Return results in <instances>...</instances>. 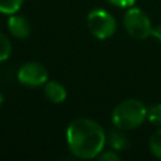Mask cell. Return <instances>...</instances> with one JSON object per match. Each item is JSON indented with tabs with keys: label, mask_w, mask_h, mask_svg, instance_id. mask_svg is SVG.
I'll return each instance as SVG.
<instances>
[{
	"label": "cell",
	"mask_w": 161,
	"mask_h": 161,
	"mask_svg": "<svg viewBox=\"0 0 161 161\" xmlns=\"http://www.w3.org/2000/svg\"><path fill=\"white\" fill-rule=\"evenodd\" d=\"M11 54V43L10 40L0 33V63L6 60Z\"/></svg>",
	"instance_id": "obj_11"
},
{
	"label": "cell",
	"mask_w": 161,
	"mask_h": 161,
	"mask_svg": "<svg viewBox=\"0 0 161 161\" xmlns=\"http://www.w3.org/2000/svg\"><path fill=\"white\" fill-rule=\"evenodd\" d=\"M99 160H102V161H119L121 157L114 151H107V152L99 153Z\"/></svg>",
	"instance_id": "obj_14"
},
{
	"label": "cell",
	"mask_w": 161,
	"mask_h": 161,
	"mask_svg": "<svg viewBox=\"0 0 161 161\" xmlns=\"http://www.w3.org/2000/svg\"><path fill=\"white\" fill-rule=\"evenodd\" d=\"M147 117L146 106L138 99H126L118 103L112 112V122L122 131L133 130L143 123Z\"/></svg>",
	"instance_id": "obj_2"
},
{
	"label": "cell",
	"mask_w": 161,
	"mask_h": 161,
	"mask_svg": "<svg viewBox=\"0 0 161 161\" xmlns=\"http://www.w3.org/2000/svg\"><path fill=\"white\" fill-rule=\"evenodd\" d=\"M108 3L112 6L121 8V9H130L135 5L136 0H108Z\"/></svg>",
	"instance_id": "obj_13"
},
{
	"label": "cell",
	"mask_w": 161,
	"mask_h": 161,
	"mask_svg": "<svg viewBox=\"0 0 161 161\" xmlns=\"http://www.w3.org/2000/svg\"><path fill=\"white\" fill-rule=\"evenodd\" d=\"M8 29L10 34L16 39H25L30 35L31 28L26 18L13 14L8 20Z\"/></svg>",
	"instance_id": "obj_6"
},
{
	"label": "cell",
	"mask_w": 161,
	"mask_h": 161,
	"mask_svg": "<svg viewBox=\"0 0 161 161\" xmlns=\"http://www.w3.org/2000/svg\"><path fill=\"white\" fill-rule=\"evenodd\" d=\"M3 102H4V97H3V94H1V92H0V107L3 106Z\"/></svg>",
	"instance_id": "obj_16"
},
{
	"label": "cell",
	"mask_w": 161,
	"mask_h": 161,
	"mask_svg": "<svg viewBox=\"0 0 161 161\" xmlns=\"http://www.w3.org/2000/svg\"><path fill=\"white\" fill-rule=\"evenodd\" d=\"M44 94L45 97L53 102V103H63L67 98V89L65 87L57 82V80H49L44 84Z\"/></svg>",
	"instance_id": "obj_7"
},
{
	"label": "cell",
	"mask_w": 161,
	"mask_h": 161,
	"mask_svg": "<svg viewBox=\"0 0 161 161\" xmlns=\"http://www.w3.org/2000/svg\"><path fill=\"white\" fill-rule=\"evenodd\" d=\"M147 118L153 125H161V103L153 104L147 109Z\"/></svg>",
	"instance_id": "obj_12"
},
{
	"label": "cell",
	"mask_w": 161,
	"mask_h": 161,
	"mask_svg": "<svg viewBox=\"0 0 161 161\" xmlns=\"http://www.w3.org/2000/svg\"><path fill=\"white\" fill-rule=\"evenodd\" d=\"M150 150L153 156L161 158V128L152 133L150 138Z\"/></svg>",
	"instance_id": "obj_10"
},
{
	"label": "cell",
	"mask_w": 161,
	"mask_h": 161,
	"mask_svg": "<svg viewBox=\"0 0 161 161\" xmlns=\"http://www.w3.org/2000/svg\"><path fill=\"white\" fill-rule=\"evenodd\" d=\"M67 143L75 157L94 158L104 147L106 133L96 121L86 117L75 118L67 128Z\"/></svg>",
	"instance_id": "obj_1"
},
{
	"label": "cell",
	"mask_w": 161,
	"mask_h": 161,
	"mask_svg": "<svg viewBox=\"0 0 161 161\" xmlns=\"http://www.w3.org/2000/svg\"><path fill=\"white\" fill-rule=\"evenodd\" d=\"M24 0H0V13L13 15L23 5Z\"/></svg>",
	"instance_id": "obj_9"
},
{
	"label": "cell",
	"mask_w": 161,
	"mask_h": 161,
	"mask_svg": "<svg viewBox=\"0 0 161 161\" xmlns=\"http://www.w3.org/2000/svg\"><path fill=\"white\" fill-rule=\"evenodd\" d=\"M89 31L98 39L111 38L116 31V20L111 13L104 9H93L87 16Z\"/></svg>",
	"instance_id": "obj_3"
},
{
	"label": "cell",
	"mask_w": 161,
	"mask_h": 161,
	"mask_svg": "<svg viewBox=\"0 0 161 161\" xmlns=\"http://www.w3.org/2000/svg\"><path fill=\"white\" fill-rule=\"evenodd\" d=\"M117 130L118 131L113 130V131L109 132V135L107 137V141H108V143L111 145L112 148L119 151V150H123V148L127 147V137L125 136L122 130H119V128H117Z\"/></svg>",
	"instance_id": "obj_8"
},
{
	"label": "cell",
	"mask_w": 161,
	"mask_h": 161,
	"mask_svg": "<svg viewBox=\"0 0 161 161\" xmlns=\"http://www.w3.org/2000/svg\"><path fill=\"white\" fill-rule=\"evenodd\" d=\"M151 35L155 36L158 42H161V24L160 25H156L152 28V31H151Z\"/></svg>",
	"instance_id": "obj_15"
},
{
	"label": "cell",
	"mask_w": 161,
	"mask_h": 161,
	"mask_svg": "<svg viewBox=\"0 0 161 161\" xmlns=\"http://www.w3.org/2000/svg\"><path fill=\"white\" fill-rule=\"evenodd\" d=\"M123 25L127 33L136 39H146L151 35L152 24L146 13L138 8H130L123 16Z\"/></svg>",
	"instance_id": "obj_4"
},
{
	"label": "cell",
	"mask_w": 161,
	"mask_h": 161,
	"mask_svg": "<svg viewBox=\"0 0 161 161\" xmlns=\"http://www.w3.org/2000/svg\"><path fill=\"white\" fill-rule=\"evenodd\" d=\"M18 80L26 87H39L47 83L48 70L42 63L28 62L19 68Z\"/></svg>",
	"instance_id": "obj_5"
}]
</instances>
